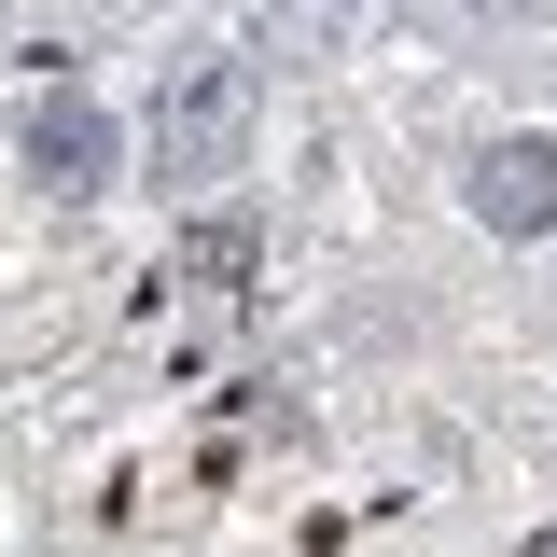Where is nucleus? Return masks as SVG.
<instances>
[{
  "mask_svg": "<svg viewBox=\"0 0 557 557\" xmlns=\"http://www.w3.org/2000/svg\"><path fill=\"white\" fill-rule=\"evenodd\" d=\"M28 182H42V196H98V182H112V112L57 84V98L28 112Z\"/></svg>",
  "mask_w": 557,
  "mask_h": 557,
  "instance_id": "2",
  "label": "nucleus"
},
{
  "mask_svg": "<svg viewBox=\"0 0 557 557\" xmlns=\"http://www.w3.org/2000/svg\"><path fill=\"white\" fill-rule=\"evenodd\" d=\"M182 278H196L209 307H237V293H251V223H196V237H182Z\"/></svg>",
  "mask_w": 557,
  "mask_h": 557,
  "instance_id": "4",
  "label": "nucleus"
},
{
  "mask_svg": "<svg viewBox=\"0 0 557 557\" xmlns=\"http://www.w3.org/2000/svg\"><path fill=\"white\" fill-rule=\"evenodd\" d=\"M530 557H557V516H544V530H530Z\"/></svg>",
  "mask_w": 557,
  "mask_h": 557,
  "instance_id": "5",
  "label": "nucleus"
},
{
  "mask_svg": "<svg viewBox=\"0 0 557 557\" xmlns=\"http://www.w3.org/2000/svg\"><path fill=\"white\" fill-rule=\"evenodd\" d=\"M139 153H153V182H223V168L251 153V57H237V42H196V57L153 84Z\"/></svg>",
  "mask_w": 557,
  "mask_h": 557,
  "instance_id": "1",
  "label": "nucleus"
},
{
  "mask_svg": "<svg viewBox=\"0 0 557 557\" xmlns=\"http://www.w3.org/2000/svg\"><path fill=\"white\" fill-rule=\"evenodd\" d=\"M474 209L502 223V237H544L557 223V139H502V153L474 168Z\"/></svg>",
  "mask_w": 557,
  "mask_h": 557,
  "instance_id": "3",
  "label": "nucleus"
}]
</instances>
